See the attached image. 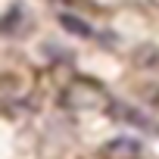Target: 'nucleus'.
Returning <instances> with one entry per match:
<instances>
[{
  "label": "nucleus",
  "instance_id": "3",
  "mask_svg": "<svg viewBox=\"0 0 159 159\" xmlns=\"http://www.w3.org/2000/svg\"><path fill=\"white\" fill-rule=\"evenodd\" d=\"M109 159H134L137 153H140V143L137 140H131V137H116V140H109L106 143V150H103Z\"/></svg>",
  "mask_w": 159,
  "mask_h": 159
},
{
  "label": "nucleus",
  "instance_id": "4",
  "mask_svg": "<svg viewBox=\"0 0 159 159\" xmlns=\"http://www.w3.org/2000/svg\"><path fill=\"white\" fill-rule=\"evenodd\" d=\"M134 66L147 72H159V47L156 44H140L134 50Z\"/></svg>",
  "mask_w": 159,
  "mask_h": 159
},
{
  "label": "nucleus",
  "instance_id": "1",
  "mask_svg": "<svg viewBox=\"0 0 159 159\" xmlns=\"http://www.w3.org/2000/svg\"><path fill=\"white\" fill-rule=\"evenodd\" d=\"M62 103H66L69 109H97L100 103L109 106L112 100H106L103 84L91 81V78H75V81L66 88V94H62Z\"/></svg>",
  "mask_w": 159,
  "mask_h": 159
},
{
  "label": "nucleus",
  "instance_id": "7",
  "mask_svg": "<svg viewBox=\"0 0 159 159\" xmlns=\"http://www.w3.org/2000/svg\"><path fill=\"white\" fill-rule=\"evenodd\" d=\"M147 100L153 106H159V88H147Z\"/></svg>",
  "mask_w": 159,
  "mask_h": 159
},
{
  "label": "nucleus",
  "instance_id": "2",
  "mask_svg": "<svg viewBox=\"0 0 159 159\" xmlns=\"http://www.w3.org/2000/svg\"><path fill=\"white\" fill-rule=\"evenodd\" d=\"M106 109H109V116H112L116 122H125V125H134V128H140V131H153V134H159V125H156L153 119H147L140 109H134L131 103H125V100H112Z\"/></svg>",
  "mask_w": 159,
  "mask_h": 159
},
{
  "label": "nucleus",
  "instance_id": "5",
  "mask_svg": "<svg viewBox=\"0 0 159 159\" xmlns=\"http://www.w3.org/2000/svg\"><path fill=\"white\" fill-rule=\"evenodd\" d=\"M59 25H62L66 31L78 34V38H91V34H94V28H91L84 19H78V16H72V13H59Z\"/></svg>",
  "mask_w": 159,
  "mask_h": 159
},
{
  "label": "nucleus",
  "instance_id": "6",
  "mask_svg": "<svg viewBox=\"0 0 159 159\" xmlns=\"http://www.w3.org/2000/svg\"><path fill=\"white\" fill-rule=\"evenodd\" d=\"M22 22H25V7L22 3H16V7H10L7 10V16H3V34H19V28H22Z\"/></svg>",
  "mask_w": 159,
  "mask_h": 159
}]
</instances>
